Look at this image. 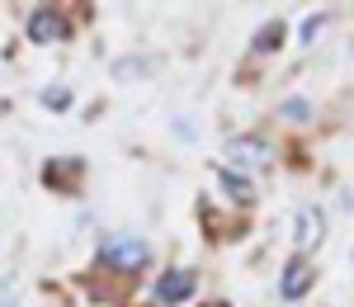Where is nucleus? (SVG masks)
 <instances>
[{
    "mask_svg": "<svg viewBox=\"0 0 354 307\" xmlns=\"http://www.w3.org/2000/svg\"><path fill=\"white\" fill-rule=\"evenodd\" d=\"M218 175H222V185H227V194L236 198V203H250V198H255V189H250V180H245V175H236V170H227V166H222Z\"/></svg>",
    "mask_w": 354,
    "mask_h": 307,
    "instance_id": "obj_8",
    "label": "nucleus"
},
{
    "mask_svg": "<svg viewBox=\"0 0 354 307\" xmlns=\"http://www.w3.org/2000/svg\"><path fill=\"white\" fill-rule=\"evenodd\" d=\"M227 161H232V166H241V170H265L274 161V147H270V138L245 133V138L227 142Z\"/></svg>",
    "mask_w": 354,
    "mask_h": 307,
    "instance_id": "obj_2",
    "label": "nucleus"
},
{
    "mask_svg": "<svg viewBox=\"0 0 354 307\" xmlns=\"http://www.w3.org/2000/svg\"><path fill=\"white\" fill-rule=\"evenodd\" d=\"M317 28H322V15H312V19L302 24V43H312V38H317Z\"/></svg>",
    "mask_w": 354,
    "mask_h": 307,
    "instance_id": "obj_11",
    "label": "nucleus"
},
{
    "mask_svg": "<svg viewBox=\"0 0 354 307\" xmlns=\"http://www.w3.org/2000/svg\"><path fill=\"white\" fill-rule=\"evenodd\" d=\"M283 33H288V28H283V19H270V24L255 28L250 48H255V53H279V48H283Z\"/></svg>",
    "mask_w": 354,
    "mask_h": 307,
    "instance_id": "obj_7",
    "label": "nucleus"
},
{
    "mask_svg": "<svg viewBox=\"0 0 354 307\" xmlns=\"http://www.w3.org/2000/svg\"><path fill=\"white\" fill-rule=\"evenodd\" d=\"M71 28H66V19L57 15V10H48V5H38L33 15H28V38L33 43H62Z\"/></svg>",
    "mask_w": 354,
    "mask_h": 307,
    "instance_id": "obj_5",
    "label": "nucleus"
},
{
    "mask_svg": "<svg viewBox=\"0 0 354 307\" xmlns=\"http://www.w3.org/2000/svg\"><path fill=\"white\" fill-rule=\"evenodd\" d=\"M100 260L118 270V275H137V270H147V260H151V246L142 241V236H104V246H100Z\"/></svg>",
    "mask_w": 354,
    "mask_h": 307,
    "instance_id": "obj_1",
    "label": "nucleus"
},
{
    "mask_svg": "<svg viewBox=\"0 0 354 307\" xmlns=\"http://www.w3.org/2000/svg\"><path fill=\"white\" fill-rule=\"evenodd\" d=\"M43 104H48V109H66V104H71V90H66V85H57V90H43Z\"/></svg>",
    "mask_w": 354,
    "mask_h": 307,
    "instance_id": "obj_9",
    "label": "nucleus"
},
{
    "mask_svg": "<svg viewBox=\"0 0 354 307\" xmlns=\"http://www.w3.org/2000/svg\"><path fill=\"white\" fill-rule=\"evenodd\" d=\"M322 236H326L322 208H298V213H293V246H298V251H312V246H322Z\"/></svg>",
    "mask_w": 354,
    "mask_h": 307,
    "instance_id": "obj_4",
    "label": "nucleus"
},
{
    "mask_svg": "<svg viewBox=\"0 0 354 307\" xmlns=\"http://www.w3.org/2000/svg\"><path fill=\"white\" fill-rule=\"evenodd\" d=\"M194 270H165L161 279H156V303H165V307H175V303H185L194 293Z\"/></svg>",
    "mask_w": 354,
    "mask_h": 307,
    "instance_id": "obj_6",
    "label": "nucleus"
},
{
    "mask_svg": "<svg viewBox=\"0 0 354 307\" xmlns=\"http://www.w3.org/2000/svg\"><path fill=\"white\" fill-rule=\"evenodd\" d=\"M283 118H307V104L302 100H283Z\"/></svg>",
    "mask_w": 354,
    "mask_h": 307,
    "instance_id": "obj_10",
    "label": "nucleus"
},
{
    "mask_svg": "<svg viewBox=\"0 0 354 307\" xmlns=\"http://www.w3.org/2000/svg\"><path fill=\"white\" fill-rule=\"evenodd\" d=\"M317 283V265L307 260V255H293L288 265H283V275H279V298H288V303H298L302 293Z\"/></svg>",
    "mask_w": 354,
    "mask_h": 307,
    "instance_id": "obj_3",
    "label": "nucleus"
}]
</instances>
